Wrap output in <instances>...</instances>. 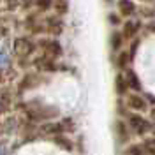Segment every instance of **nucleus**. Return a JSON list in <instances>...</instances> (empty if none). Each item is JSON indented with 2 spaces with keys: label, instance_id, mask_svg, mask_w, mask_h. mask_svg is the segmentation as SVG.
I'll use <instances>...</instances> for the list:
<instances>
[{
  "label": "nucleus",
  "instance_id": "obj_13",
  "mask_svg": "<svg viewBox=\"0 0 155 155\" xmlns=\"http://www.w3.org/2000/svg\"><path fill=\"white\" fill-rule=\"evenodd\" d=\"M125 155H145V150H143V145H132L127 148Z\"/></svg>",
  "mask_w": 155,
  "mask_h": 155
},
{
  "label": "nucleus",
  "instance_id": "obj_6",
  "mask_svg": "<svg viewBox=\"0 0 155 155\" xmlns=\"http://www.w3.org/2000/svg\"><path fill=\"white\" fill-rule=\"evenodd\" d=\"M116 7H118V14L124 16V18H130L136 12V4L132 0H118Z\"/></svg>",
  "mask_w": 155,
  "mask_h": 155
},
{
  "label": "nucleus",
  "instance_id": "obj_9",
  "mask_svg": "<svg viewBox=\"0 0 155 155\" xmlns=\"http://www.w3.org/2000/svg\"><path fill=\"white\" fill-rule=\"evenodd\" d=\"M124 35H122V32H111V35H109V46L113 51H118V49L122 48V44H124Z\"/></svg>",
  "mask_w": 155,
  "mask_h": 155
},
{
  "label": "nucleus",
  "instance_id": "obj_14",
  "mask_svg": "<svg viewBox=\"0 0 155 155\" xmlns=\"http://www.w3.org/2000/svg\"><path fill=\"white\" fill-rule=\"evenodd\" d=\"M143 150H145V155H155V141H146L143 143Z\"/></svg>",
  "mask_w": 155,
  "mask_h": 155
},
{
  "label": "nucleus",
  "instance_id": "obj_3",
  "mask_svg": "<svg viewBox=\"0 0 155 155\" xmlns=\"http://www.w3.org/2000/svg\"><path fill=\"white\" fill-rule=\"evenodd\" d=\"M44 32L57 37L64 32V19L57 16V14H51V16H46L44 18Z\"/></svg>",
  "mask_w": 155,
  "mask_h": 155
},
{
  "label": "nucleus",
  "instance_id": "obj_16",
  "mask_svg": "<svg viewBox=\"0 0 155 155\" xmlns=\"http://www.w3.org/2000/svg\"><path fill=\"white\" fill-rule=\"evenodd\" d=\"M127 83H129V87H132V88H139V83H137V78L134 76V72H129L127 74Z\"/></svg>",
  "mask_w": 155,
  "mask_h": 155
},
{
  "label": "nucleus",
  "instance_id": "obj_12",
  "mask_svg": "<svg viewBox=\"0 0 155 155\" xmlns=\"http://www.w3.org/2000/svg\"><path fill=\"white\" fill-rule=\"evenodd\" d=\"M116 65L120 69H125L129 65V51H120L118 58H116Z\"/></svg>",
  "mask_w": 155,
  "mask_h": 155
},
{
  "label": "nucleus",
  "instance_id": "obj_15",
  "mask_svg": "<svg viewBox=\"0 0 155 155\" xmlns=\"http://www.w3.org/2000/svg\"><path fill=\"white\" fill-rule=\"evenodd\" d=\"M120 18H122V16H120V14H115V12H109V14H107V21H109L111 27H118L120 21H122Z\"/></svg>",
  "mask_w": 155,
  "mask_h": 155
},
{
  "label": "nucleus",
  "instance_id": "obj_7",
  "mask_svg": "<svg viewBox=\"0 0 155 155\" xmlns=\"http://www.w3.org/2000/svg\"><path fill=\"white\" fill-rule=\"evenodd\" d=\"M53 14H57L60 18H64L65 14H69V9H71V4L69 0H53Z\"/></svg>",
  "mask_w": 155,
  "mask_h": 155
},
{
  "label": "nucleus",
  "instance_id": "obj_11",
  "mask_svg": "<svg viewBox=\"0 0 155 155\" xmlns=\"http://www.w3.org/2000/svg\"><path fill=\"white\" fill-rule=\"evenodd\" d=\"M34 7L37 9V12L51 11V7H53V0H34Z\"/></svg>",
  "mask_w": 155,
  "mask_h": 155
},
{
  "label": "nucleus",
  "instance_id": "obj_2",
  "mask_svg": "<svg viewBox=\"0 0 155 155\" xmlns=\"http://www.w3.org/2000/svg\"><path fill=\"white\" fill-rule=\"evenodd\" d=\"M37 48V42H32L28 37H18L14 39V44H12V51L18 55V57H28L34 53V49Z\"/></svg>",
  "mask_w": 155,
  "mask_h": 155
},
{
  "label": "nucleus",
  "instance_id": "obj_5",
  "mask_svg": "<svg viewBox=\"0 0 155 155\" xmlns=\"http://www.w3.org/2000/svg\"><path fill=\"white\" fill-rule=\"evenodd\" d=\"M127 107L136 113H145V111H148V102L139 94H129L127 95Z\"/></svg>",
  "mask_w": 155,
  "mask_h": 155
},
{
  "label": "nucleus",
  "instance_id": "obj_8",
  "mask_svg": "<svg viewBox=\"0 0 155 155\" xmlns=\"http://www.w3.org/2000/svg\"><path fill=\"white\" fill-rule=\"evenodd\" d=\"M137 30H139V23L137 21H125L124 23V28H122V35L124 39H134V35L137 34Z\"/></svg>",
  "mask_w": 155,
  "mask_h": 155
},
{
  "label": "nucleus",
  "instance_id": "obj_1",
  "mask_svg": "<svg viewBox=\"0 0 155 155\" xmlns=\"http://www.w3.org/2000/svg\"><path fill=\"white\" fill-rule=\"evenodd\" d=\"M37 48L42 51V55L48 58H58L60 55H62V44L58 42L55 37H42L37 41Z\"/></svg>",
  "mask_w": 155,
  "mask_h": 155
},
{
  "label": "nucleus",
  "instance_id": "obj_17",
  "mask_svg": "<svg viewBox=\"0 0 155 155\" xmlns=\"http://www.w3.org/2000/svg\"><path fill=\"white\" fill-rule=\"evenodd\" d=\"M9 64V55H7V51L0 46V67H4V65H7Z\"/></svg>",
  "mask_w": 155,
  "mask_h": 155
},
{
  "label": "nucleus",
  "instance_id": "obj_10",
  "mask_svg": "<svg viewBox=\"0 0 155 155\" xmlns=\"http://www.w3.org/2000/svg\"><path fill=\"white\" fill-rule=\"evenodd\" d=\"M115 85H116V92L118 94H125L129 90V83H127V78L124 74H118L115 79Z\"/></svg>",
  "mask_w": 155,
  "mask_h": 155
},
{
  "label": "nucleus",
  "instance_id": "obj_4",
  "mask_svg": "<svg viewBox=\"0 0 155 155\" xmlns=\"http://www.w3.org/2000/svg\"><path fill=\"white\" fill-rule=\"evenodd\" d=\"M127 125L130 127L134 132H137V134H145V132H148V130L152 129L150 122H148L146 118H143L141 115H129Z\"/></svg>",
  "mask_w": 155,
  "mask_h": 155
}]
</instances>
